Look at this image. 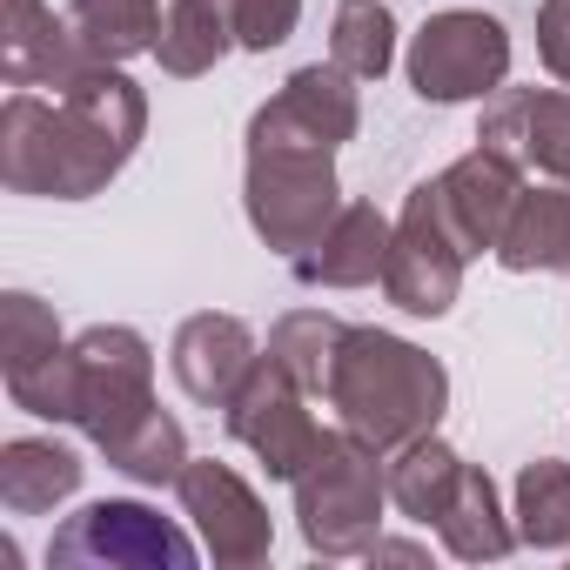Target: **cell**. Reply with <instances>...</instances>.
I'll return each mask as SVG.
<instances>
[{
  "label": "cell",
  "instance_id": "6da1fadb",
  "mask_svg": "<svg viewBox=\"0 0 570 570\" xmlns=\"http://www.w3.org/2000/svg\"><path fill=\"white\" fill-rule=\"evenodd\" d=\"M148 135V95L115 68H88L75 88H14L0 108V181L41 202L101 195Z\"/></svg>",
  "mask_w": 570,
  "mask_h": 570
},
{
  "label": "cell",
  "instance_id": "7a4b0ae2",
  "mask_svg": "<svg viewBox=\"0 0 570 570\" xmlns=\"http://www.w3.org/2000/svg\"><path fill=\"white\" fill-rule=\"evenodd\" d=\"M242 208L248 228L275 248V255H296L309 248L336 208V141H323L316 128H303L282 101H262L248 121V161H242Z\"/></svg>",
  "mask_w": 570,
  "mask_h": 570
},
{
  "label": "cell",
  "instance_id": "3957f363",
  "mask_svg": "<svg viewBox=\"0 0 570 570\" xmlns=\"http://www.w3.org/2000/svg\"><path fill=\"white\" fill-rule=\"evenodd\" d=\"M330 403L350 436H363L370 450L390 456L443 423L450 370L390 330H350L336 350V370H330Z\"/></svg>",
  "mask_w": 570,
  "mask_h": 570
},
{
  "label": "cell",
  "instance_id": "277c9868",
  "mask_svg": "<svg viewBox=\"0 0 570 570\" xmlns=\"http://www.w3.org/2000/svg\"><path fill=\"white\" fill-rule=\"evenodd\" d=\"M296 523L303 543L330 563L370 557V543L383 537V503H390V476H383V450H370L350 430H323L316 456L296 470Z\"/></svg>",
  "mask_w": 570,
  "mask_h": 570
},
{
  "label": "cell",
  "instance_id": "5b68a950",
  "mask_svg": "<svg viewBox=\"0 0 570 570\" xmlns=\"http://www.w3.org/2000/svg\"><path fill=\"white\" fill-rule=\"evenodd\" d=\"M75 430L108 450L128 423L155 410V350L128 323H95L75 343Z\"/></svg>",
  "mask_w": 570,
  "mask_h": 570
},
{
  "label": "cell",
  "instance_id": "8992f818",
  "mask_svg": "<svg viewBox=\"0 0 570 570\" xmlns=\"http://www.w3.org/2000/svg\"><path fill=\"white\" fill-rule=\"evenodd\" d=\"M410 88L416 101L430 108H450V101H490L510 75V35L497 14H476V8H450V14H430L416 35H410Z\"/></svg>",
  "mask_w": 570,
  "mask_h": 570
},
{
  "label": "cell",
  "instance_id": "52a82bcc",
  "mask_svg": "<svg viewBox=\"0 0 570 570\" xmlns=\"http://www.w3.org/2000/svg\"><path fill=\"white\" fill-rule=\"evenodd\" d=\"M195 557H202L195 537L135 497H101L75 510L48 543V563H108V570H195Z\"/></svg>",
  "mask_w": 570,
  "mask_h": 570
},
{
  "label": "cell",
  "instance_id": "ba28073f",
  "mask_svg": "<svg viewBox=\"0 0 570 570\" xmlns=\"http://www.w3.org/2000/svg\"><path fill=\"white\" fill-rule=\"evenodd\" d=\"M222 423L228 436L275 476V483H296V470L316 456L323 443V423L309 416V390L282 370L268 350L255 356V370L235 383V396L222 403Z\"/></svg>",
  "mask_w": 570,
  "mask_h": 570
},
{
  "label": "cell",
  "instance_id": "9c48e42d",
  "mask_svg": "<svg viewBox=\"0 0 570 570\" xmlns=\"http://www.w3.org/2000/svg\"><path fill=\"white\" fill-rule=\"evenodd\" d=\"M463 242L450 235L443 208H436V188L416 181L403 195V215H396V235H390V268H383V296L403 309V316H450L456 309V289H463Z\"/></svg>",
  "mask_w": 570,
  "mask_h": 570
},
{
  "label": "cell",
  "instance_id": "30bf717a",
  "mask_svg": "<svg viewBox=\"0 0 570 570\" xmlns=\"http://www.w3.org/2000/svg\"><path fill=\"white\" fill-rule=\"evenodd\" d=\"M175 497H181V517L195 523L202 550L222 563V570H255L268 563L275 550V523L262 510V497L215 456H188V470L175 476Z\"/></svg>",
  "mask_w": 570,
  "mask_h": 570
},
{
  "label": "cell",
  "instance_id": "8fae6325",
  "mask_svg": "<svg viewBox=\"0 0 570 570\" xmlns=\"http://www.w3.org/2000/svg\"><path fill=\"white\" fill-rule=\"evenodd\" d=\"M476 141L523 175L570 181V88H497L483 101Z\"/></svg>",
  "mask_w": 570,
  "mask_h": 570
},
{
  "label": "cell",
  "instance_id": "7c38bea8",
  "mask_svg": "<svg viewBox=\"0 0 570 570\" xmlns=\"http://www.w3.org/2000/svg\"><path fill=\"white\" fill-rule=\"evenodd\" d=\"M88 68H101V55L75 35V21H61L48 0H0V75L8 88H75Z\"/></svg>",
  "mask_w": 570,
  "mask_h": 570
},
{
  "label": "cell",
  "instance_id": "4fadbf2b",
  "mask_svg": "<svg viewBox=\"0 0 570 570\" xmlns=\"http://www.w3.org/2000/svg\"><path fill=\"white\" fill-rule=\"evenodd\" d=\"M430 188H436V208H443L450 235L463 242V255H483V248H497V235H503V222H510V208H517V195H523V168L476 141V148L456 155Z\"/></svg>",
  "mask_w": 570,
  "mask_h": 570
},
{
  "label": "cell",
  "instance_id": "5bb4252c",
  "mask_svg": "<svg viewBox=\"0 0 570 570\" xmlns=\"http://www.w3.org/2000/svg\"><path fill=\"white\" fill-rule=\"evenodd\" d=\"M390 235H396V222L376 202H343L336 222L309 248L289 255V275L303 282V289H363V282H383Z\"/></svg>",
  "mask_w": 570,
  "mask_h": 570
},
{
  "label": "cell",
  "instance_id": "9a60e30c",
  "mask_svg": "<svg viewBox=\"0 0 570 570\" xmlns=\"http://www.w3.org/2000/svg\"><path fill=\"white\" fill-rule=\"evenodd\" d=\"M255 330L242 323V316H222V309H202V316H188L181 330H175V350H168V370H175V383L195 396V403H208V410H222L228 396H235V383L255 370Z\"/></svg>",
  "mask_w": 570,
  "mask_h": 570
},
{
  "label": "cell",
  "instance_id": "2e32d148",
  "mask_svg": "<svg viewBox=\"0 0 570 570\" xmlns=\"http://www.w3.org/2000/svg\"><path fill=\"white\" fill-rule=\"evenodd\" d=\"M510 275H543V268H570V188L563 181H543V188H523L497 248H490Z\"/></svg>",
  "mask_w": 570,
  "mask_h": 570
},
{
  "label": "cell",
  "instance_id": "e0dca14e",
  "mask_svg": "<svg viewBox=\"0 0 570 570\" xmlns=\"http://www.w3.org/2000/svg\"><path fill=\"white\" fill-rule=\"evenodd\" d=\"M81 456L55 436H14L0 443V503L14 517H48L55 503H68L81 490Z\"/></svg>",
  "mask_w": 570,
  "mask_h": 570
},
{
  "label": "cell",
  "instance_id": "ac0fdd59",
  "mask_svg": "<svg viewBox=\"0 0 570 570\" xmlns=\"http://www.w3.org/2000/svg\"><path fill=\"white\" fill-rule=\"evenodd\" d=\"M436 537H443V550L463 557V563H497V557L517 550V517H503L490 470L463 463V483H456L450 510L436 517Z\"/></svg>",
  "mask_w": 570,
  "mask_h": 570
},
{
  "label": "cell",
  "instance_id": "d6986e66",
  "mask_svg": "<svg viewBox=\"0 0 570 570\" xmlns=\"http://www.w3.org/2000/svg\"><path fill=\"white\" fill-rule=\"evenodd\" d=\"M383 476H390V503H396L410 523H436V517L450 510L456 483H463V456L430 430V436L390 450V456H383Z\"/></svg>",
  "mask_w": 570,
  "mask_h": 570
},
{
  "label": "cell",
  "instance_id": "ffe728a7",
  "mask_svg": "<svg viewBox=\"0 0 570 570\" xmlns=\"http://www.w3.org/2000/svg\"><path fill=\"white\" fill-rule=\"evenodd\" d=\"M275 101L289 108L303 128H316L323 141H356V128H363V101H356V75L350 68H336V61H309V68H296L289 81L275 88Z\"/></svg>",
  "mask_w": 570,
  "mask_h": 570
},
{
  "label": "cell",
  "instance_id": "44dd1931",
  "mask_svg": "<svg viewBox=\"0 0 570 570\" xmlns=\"http://www.w3.org/2000/svg\"><path fill=\"white\" fill-rule=\"evenodd\" d=\"M228 48H235V28H228V14L215 8V0H168V8H161V35H155L161 75L195 81V75H208Z\"/></svg>",
  "mask_w": 570,
  "mask_h": 570
},
{
  "label": "cell",
  "instance_id": "7402d4cb",
  "mask_svg": "<svg viewBox=\"0 0 570 570\" xmlns=\"http://www.w3.org/2000/svg\"><path fill=\"white\" fill-rule=\"evenodd\" d=\"M68 21L75 35L101 55V61H135V55H155V35H161V0H68Z\"/></svg>",
  "mask_w": 570,
  "mask_h": 570
},
{
  "label": "cell",
  "instance_id": "603a6c76",
  "mask_svg": "<svg viewBox=\"0 0 570 570\" xmlns=\"http://www.w3.org/2000/svg\"><path fill=\"white\" fill-rule=\"evenodd\" d=\"M343 336H350V323H336L330 309H289L268 330V356L289 370L309 396H330V370H336Z\"/></svg>",
  "mask_w": 570,
  "mask_h": 570
},
{
  "label": "cell",
  "instance_id": "cb8c5ba5",
  "mask_svg": "<svg viewBox=\"0 0 570 570\" xmlns=\"http://www.w3.org/2000/svg\"><path fill=\"white\" fill-rule=\"evenodd\" d=\"M517 543L530 550H570V463L537 456L517 470Z\"/></svg>",
  "mask_w": 570,
  "mask_h": 570
},
{
  "label": "cell",
  "instance_id": "d4e9b609",
  "mask_svg": "<svg viewBox=\"0 0 570 570\" xmlns=\"http://www.w3.org/2000/svg\"><path fill=\"white\" fill-rule=\"evenodd\" d=\"M128 483H148V490H161V483H175L181 470H188V436H181V423L155 403L141 423H128L108 450H101Z\"/></svg>",
  "mask_w": 570,
  "mask_h": 570
},
{
  "label": "cell",
  "instance_id": "484cf974",
  "mask_svg": "<svg viewBox=\"0 0 570 570\" xmlns=\"http://www.w3.org/2000/svg\"><path fill=\"white\" fill-rule=\"evenodd\" d=\"M330 61L350 68L356 81H383L396 61V14L383 0H343L330 28Z\"/></svg>",
  "mask_w": 570,
  "mask_h": 570
},
{
  "label": "cell",
  "instance_id": "4316f807",
  "mask_svg": "<svg viewBox=\"0 0 570 570\" xmlns=\"http://www.w3.org/2000/svg\"><path fill=\"white\" fill-rule=\"evenodd\" d=\"M55 350H68V343H61V323H55V309L41 296H28V289L0 296V370L21 376V370L48 363Z\"/></svg>",
  "mask_w": 570,
  "mask_h": 570
},
{
  "label": "cell",
  "instance_id": "83f0119b",
  "mask_svg": "<svg viewBox=\"0 0 570 570\" xmlns=\"http://www.w3.org/2000/svg\"><path fill=\"white\" fill-rule=\"evenodd\" d=\"M228 21H235V48H248V55H268V48H282L296 35V21H303V0H235L228 8Z\"/></svg>",
  "mask_w": 570,
  "mask_h": 570
},
{
  "label": "cell",
  "instance_id": "f1b7e54d",
  "mask_svg": "<svg viewBox=\"0 0 570 570\" xmlns=\"http://www.w3.org/2000/svg\"><path fill=\"white\" fill-rule=\"evenodd\" d=\"M537 55L570 88V0H543V8H537Z\"/></svg>",
  "mask_w": 570,
  "mask_h": 570
},
{
  "label": "cell",
  "instance_id": "f546056e",
  "mask_svg": "<svg viewBox=\"0 0 570 570\" xmlns=\"http://www.w3.org/2000/svg\"><path fill=\"white\" fill-rule=\"evenodd\" d=\"M370 563H423V543H396V537H376V543H370Z\"/></svg>",
  "mask_w": 570,
  "mask_h": 570
}]
</instances>
